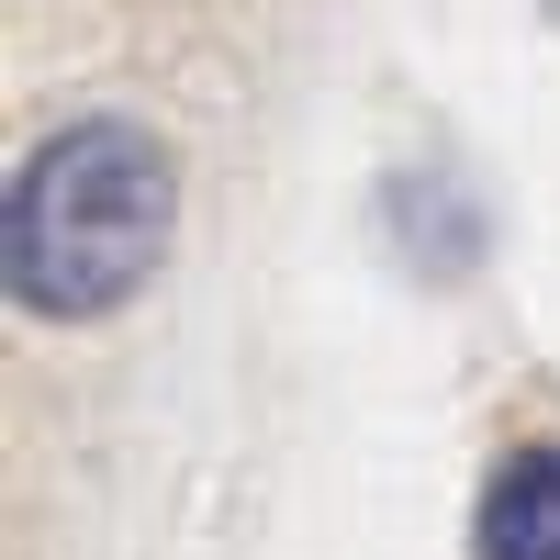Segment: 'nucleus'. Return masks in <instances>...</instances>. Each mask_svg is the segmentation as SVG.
Instances as JSON below:
<instances>
[{
	"label": "nucleus",
	"mask_w": 560,
	"mask_h": 560,
	"mask_svg": "<svg viewBox=\"0 0 560 560\" xmlns=\"http://www.w3.org/2000/svg\"><path fill=\"white\" fill-rule=\"evenodd\" d=\"M179 224V168L158 124L135 113H79L45 147H23L12 202H0V292L34 325H90L135 303L168 258Z\"/></svg>",
	"instance_id": "f257e3e1"
},
{
	"label": "nucleus",
	"mask_w": 560,
	"mask_h": 560,
	"mask_svg": "<svg viewBox=\"0 0 560 560\" xmlns=\"http://www.w3.org/2000/svg\"><path fill=\"white\" fill-rule=\"evenodd\" d=\"M471 560H560V438L504 448L471 504Z\"/></svg>",
	"instance_id": "f03ea898"
},
{
	"label": "nucleus",
	"mask_w": 560,
	"mask_h": 560,
	"mask_svg": "<svg viewBox=\"0 0 560 560\" xmlns=\"http://www.w3.org/2000/svg\"><path fill=\"white\" fill-rule=\"evenodd\" d=\"M549 12H560V0H549Z\"/></svg>",
	"instance_id": "7ed1b4c3"
}]
</instances>
